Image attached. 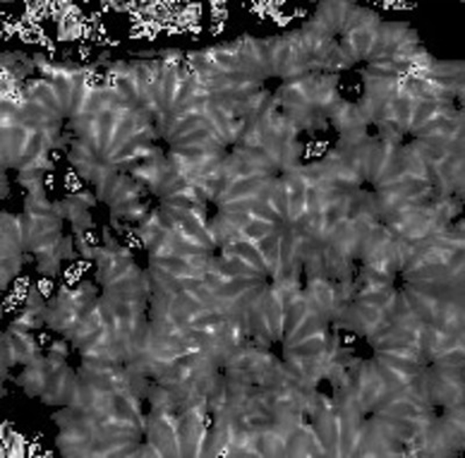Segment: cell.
I'll use <instances>...</instances> for the list:
<instances>
[{"mask_svg": "<svg viewBox=\"0 0 465 458\" xmlns=\"http://www.w3.org/2000/svg\"><path fill=\"white\" fill-rule=\"evenodd\" d=\"M202 97L272 124L314 90L319 60L302 29L242 36L185 58Z\"/></svg>", "mask_w": 465, "mask_h": 458, "instance_id": "cell-1", "label": "cell"}, {"mask_svg": "<svg viewBox=\"0 0 465 458\" xmlns=\"http://www.w3.org/2000/svg\"><path fill=\"white\" fill-rule=\"evenodd\" d=\"M99 85L165 164L183 177H198L207 124L202 95L185 60L123 62Z\"/></svg>", "mask_w": 465, "mask_h": 458, "instance_id": "cell-2", "label": "cell"}, {"mask_svg": "<svg viewBox=\"0 0 465 458\" xmlns=\"http://www.w3.org/2000/svg\"><path fill=\"white\" fill-rule=\"evenodd\" d=\"M336 222L425 243L429 229L415 205L409 174L380 147H357L314 186Z\"/></svg>", "mask_w": 465, "mask_h": 458, "instance_id": "cell-3", "label": "cell"}, {"mask_svg": "<svg viewBox=\"0 0 465 458\" xmlns=\"http://www.w3.org/2000/svg\"><path fill=\"white\" fill-rule=\"evenodd\" d=\"M422 48L410 25L381 20L344 41L320 64L315 89L351 118L367 114L400 93Z\"/></svg>", "mask_w": 465, "mask_h": 458, "instance_id": "cell-4", "label": "cell"}, {"mask_svg": "<svg viewBox=\"0 0 465 458\" xmlns=\"http://www.w3.org/2000/svg\"><path fill=\"white\" fill-rule=\"evenodd\" d=\"M265 127L276 136L291 176L301 184L314 187L356 148L351 115L317 89Z\"/></svg>", "mask_w": 465, "mask_h": 458, "instance_id": "cell-5", "label": "cell"}, {"mask_svg": "<svg viewBox=\"0 0 465 458\" xmlns=\"http://www.w3.org/2000/svg\"><path fill=\"white\" fill-rule=\"evenodd\" d=\"M400 93L435 108L456 134L464 137L465 65L463 62L440 61L425 47L406 74Z\"/></svg>", "mask_w": 465, "mask_h": 458, "instance_id": "cell-6", "label": "cell"}, {"mask_svg": "<svg viewBox=\"0 0 465 458\" xmlns=\"http://www.w3.org/2000/svg\"><path fill=\"white\" fill-rule=\"evenodd\" d=\"M380 22L375 12L360 4L325 2L320 4L302 31L312 45L320 65L344 41Z\"/></svg>", "mask_w": 465, "mask_h": 458, "instance_id": "cell-7", "label": "cell"}]
</instances>
